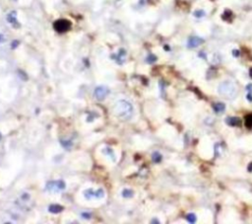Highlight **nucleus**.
Listing matches in <instances>:
<instances>
[{
  "instance_id": "f257e3e1",
  "label": "nucleus",
  "mask_w": 252,
  "mask_h": 224,
  "mask_svg": "<svg viewBox=\"0 0 252 224\" xmlns=\"http://www.w3.org/2000/svg\"><path fill=\"white\" fill-rule=\"evenodd\" d=\"M218 91H219L220 95H222L223 97L228 98V99H234L236 97L237 94V88L234 85V83H233L231 81H224L222 82L218 88Z\"/></svg>"
},
{
  "instance_id": "f03ea898",
  "label": "nucleus",
  "mask_w": 252,
  "mask_h": 224,
  "mask_svg": "<svg viewBox=\"0 0 252 224\" xmlns=\"http://www.w3.org/2000/svg\"><path fill=\"white\" fill-rule=\"evenodd\" d=\"M116 113L122 120H129L132 117L133 107L126 100H120L116 104Z\"/></svg>"
},
{
  "instance_id": "7ed1b4c3",
  "label": "nucleus",
  "mask_w": 252,
  "mask_h": 224,
  "mask_svg": "<svg viewBox=\"0 0 252 224\" xmlns=\"http://www.w3.org/2000/svg\"><path fill=\"white\" fill-rule=\"evenodd\" d=\"M53 28L56 32L58 33H65L67 31H69L71 28V22L68 21V20L65 19H61V20H57V21L54 23Z\"/></svg>"
},
{
  "instance_id": "20e7f679",
  "label": "nucleus",
  "mask_w": 252,
  "mask_h": 224,
  "mask_svg": "<svg viewBox=\"0 0 252 224\" xmlns=\"http://www.w3.org/2000/svg\"><path fill=\"white\" fill-rule=\"evenodd\" d=\"M46 189H47V191H49L51 193H58L65 189V183L61 180L52 181L46 185Z\"/></svg>"
},
{
  "instance_id": "39448f33",
  "label": "nucleus",
  "mask_w": 252,
  "mask_h": 224,
  "mask_svg": "<svg viewBox=\"0 0 252 224\" xmlns=\"http://www.w3.org/2000/svg\"><path fill=\"white\" fill-rule=\"evenodd\" d=\"M108 89L105 86H100L98 87L96 90H95V97H96L98 100L103 101L106 98V96L108 95Z\"/></svg>"
},
{
  "instance_id": "423d86ee",
  "label": "nucleus",
  "mask_w": 252,
  "mask_h": 224,
  "mask_svg": "<svg viewBox=\"0 0 252 224\" xmlns=\"http://www.w3.org/2000/svg\"><path fill=\"white\" fill-rule=\"evenodd\" d=\"M204 43V40L199 37H191L187 40V46L189 49H195V47L201 45Z\"/></svg>"
},
{
  "instance_id": "0eeeda50",
  "label": "nucleus",
  "mask_w": 252,
  "mask_h": 224,
  "mask_svg": "<svg viewBox=\"0 0 252 224\" xmlns=\"http://www.w3.org/2000/svg\"><path fill=\"white\" fill-rule=\"evenodd\" d=\"M226 124L230 125V126H236V125H241V120L239 118L236 117H229L224 120Z\"/></svg>"
},
{
  "instance_id": "6e6552de",
  "label": "nucleus",
  "mask_w": 252,
  "mask_h": 224,
  "mask_svg": "<svg viewBox=\"0 0 252 224\" xmlns=\"http://www.w3.org/2000/svg\"><path fill=\"white\" fill-rule=\"evenodd\" d=\"M213 109L216 113L223 114L224 111H226V105H224V103H216L213 105Z\"/></svg>"
},
{
  "instance_id": "1a4fd4ad",
  "label": "nucleus",
  "mask_w": 252,
  "mask_h": 224,
  "mask_svg": "<svg viewBox=\"0 0 252 224\" xmlns=\"http://www.w3.org/2000/svg\"><path fill=\"white\" fill-rule=\"evenodd\" d=\"M8 21H9V23H11L12 25L18 24L17 16H16V13H15V12H11L10 14L8 15Z\"/></svg>"
},
{
  "instance_id": "9d476101",
  "label": "nucleus",
  "mask_w": 252,
  "mask_h": 224,
  "mask_svg": "<svg viewBox=\"0 0 252 224\" xmlns=\"http://www.w3.org/2000/svg\"><path fill=\"white\" fill-rule=\"evenodd\" d=\"M62 209H63L62 206H59L58 205H52L49 206V211L50 212H53V213H58Z\"/></svg>"
},
{
  "instance_id": "9b49d317",
  "label": "nucleus",
  "mask_w": 252,
  "mask_h": 224,
  "mask_svg": "<svg viewBox=\"0 0 252 224\" xmlns=\"http://www.w3.org/2000/svg\"><path fill=\"white\" fill-rule=\"evenodd\" d=\"M244 124H245V126L248 128L252 127V115H248V116L245 117Z\"/></svg>"
},
{
  "instance_id": "f8f14e48",
  "label": "nucleus",
  "mask_w": 252,
  "mask_h": 224,
  "mask_svg": "<svg viewBox=\"0 0 252 224\" xmlns=\"http://www.w3.org/2000/svg\"><path fill=\"white\" fill-rule=\"evenodd\" d=\"M193 15H194V17H196V18H202V17H204V16H206V12L204 11V10H202V9H199V10H196V11L193 13Z\"/></svg>"
},
{
  "instance_id": "ddd939ff",
  "label": "nucleus",
  "mask_w": 252,
  "mask_h": 224,
  "mask_svg": "<svg viewBox=\"0 0 252 224\" xmlns=\"http://www.w3.org/2000/svg\"><path fill=\"white\" fill-rule=\"evenodd\" d=\"M152 158H153V161H154V162L159 163V162H161V160H162V155H161L159 152H155V153L153 154V156H152Z\"/></svg>"
},
{
  "instance_id": "4468645a",
  "label": "nucleus",
  "mask_w": 252,
  "mask_h": 224,
  "mask_svg": "<svg viewBox=\"0 0 252 224\" xmlns=\"http://www.w3.org/2000/svg\"><path fill=\"white\" fill-rule=\"evenodd\" d=\"M187 221L189 222V223H195L196 222V215L194 214V213H189L188 215H187Z\"/></svg>"
},
{
  "instance_id": "2eb2a0df",
  "label": "nucleus",
  "mask_w": 252,
  "mask_h": 224,
  "mask_svg": "<svg viewBox=\"0 0 252 224\" xmlns=\"http://www.w3.org/2000/svg\"><path fill=\"white\" fill-rule=\"evenodd\" d=\"M123 195L124 196H132V192L129 191V189H125L123 192Z\"/></svg>"
},
{
  "instance_id": "dca6fc26",
  "label": "nucleus",
  "mask_w": 252,
  "mask_h": 224,
  "mask_svg": "<svg viewBox=\"0 0 252 224\" xmlns=\"http://www.w3.org/2000/svg\"><path fill=\"white\" fill-rule=\"evenodd\" d=\"M156 59H157L156 56H152V54H151V56H150L148 57V61H149V62H154Z\"/></svg>"
},
{
  "instance_id": "f3484780",
  "label": "nucleus",
  "mask_w": 252,
  "mask_h": 224,
  "mask_svg": "<svg viewBox=\"0 0 252 224\" xmlns=\"http://www.w3.org/2000/svg\"><path fill=\"white\" fill-rule=\"evenodd\" d=\"M233 54H234V57H238V56H239V51H238V50H234L233 51Z\"/></svg>"
},
{
  "instance_id": "a211bd4d",
  "label": "nucleus",
  "mask_w": 252,
  "mask_h": 224,
  "mask_svg": "<svg viewBox=\"0 0 252 224\" xmlns=\"http://www.w3.org/2000/svg\"><path fill=\"white\" fill-rule=\"evenodd\" d=\"M246 90H247L248 92L252 93V84H248V85L246 86Z\"/></svg>"
},
{
  "instance_id": "6ab92c4d",
  "label": "nucleus",
  "mask_w": 252,
  "mask_h": 224,
  "mask_svg": "<svg viewBox=\"0 0 252 224\" xmlns=\"http://www.w3.org/2000/svg\"><path fill=\"white\" fill-rule=\"evenodd\" d=\"M247 99L249 100V102H252V93L248 92V95H247Z\"/></svg>"
},
{
  "instance_id": "aec40b11",
  "label": "nucleus",
  "mask_w": 252,
  "mask_h": 224,
  "mask_svg": "<svg viewBox=\"0 0 252 224\" xmlns=\"http://www.w3.org/2000/svg\"><path fill=\"white\" fill-rule=\"evenodd\" d=\"M248 171H249V172H252V162L250 163L249 166H248Z\"/></svg>"
},
{
  "instance_id": "412c9836",
  "label": "nucleus",
  "mask_w": 252,
  "mask_h": 224,
  "mask_svg": "<svg viewBox=\"0 0 252 224\" xmlns=\"http://www.w3.org/2000/svg\"><path fill=\"white\" fill-rule=\"evenodd\" d=\"M249 74H250V76H251V78H252V68H250V70H249Z\"/></svg>"
}]
</instances>
